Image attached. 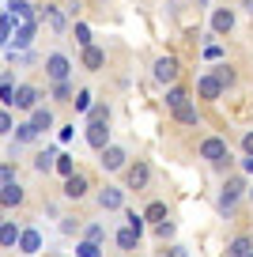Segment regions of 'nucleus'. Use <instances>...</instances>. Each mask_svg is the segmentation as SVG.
<instances>
[{
    "label": "nucleus",
    "instance_id": "obj_1",
    "mask_svg": "<svg viewBox=\"0 0 253 257\" xmlns=\"http://www.w3.org/2000/svg\"><path fill=\"white\" fill-rule=\"evenodd\" d=\"M197 155L204 163H212L215 170H230V144H227V137H204L200 148H197Z\"/></svg>",
    "mask_w": 253,
    "mask_h": 257
},
{
    "label": "nucleus",
    "instance_id": "obj_2",
    "mask_svg": "<svg viewBox=\"0 0 253 257\" xmlns=\"http://www.w3.org/2000/svg\"><path fill=\"white\" fill-rule=\"evenodd\" d=\"M151 76H155V83H163V87H174L178 76H182V64H178V57H159L155 68H151Z\"/></svg>",
    "mask_w": 253,
    "mask_h": 257
},
{
    "label": "nucleus",
    "instance_id": "obj_3",
    "mask_svg": "<svg viewBox=\"0 0 253 257\" xmlns=\"http://www.w3.org/2000/svg\"><path fill=\"white\" fill-rule=\"evenodd\" d=\"M98 163H102L106 174H117V170L129 167V152H125L121 144H110V148H102V152H98Z\"/></svg>",
    "mask_w": 253,
    "mask_h": 257
},
{
    "label": "nucleus",
    "instance_id": "obj_4",
    "mask_svg": "<svg viewBox=\"0 0 253 257\" xmlns=\"http://www.w3.org/2000/svg\"><path fill=\"white\" fill-rule=\"evenodd\" d=\"M148 182H151V167L144 159H136V163H129L125 167V189H148Z\"/></svg>",
    "mask_w": 253,
    "mask_h": 257
},
{
    "label": "nucleus",
    "instance_id": "obj_5",
    "mask_svg": "<svg viewBox=\"0 0 253 257\" xmlns=\"http://www.w3.org/2000/svg\"><path fill=\"white\" fill-rule=\"evenodd\" d=\"M34 31H38V19H27V23H19V27H16V38H12V46H8V53H23V49H31Z\"/></svg>",
    "mask_w": 253,
    "mask_h": 257
},
{
    "label": "nucleus",
    "instance_id": "obj_6",
    "mask_svg": "<svg viewBox=\"0 0 253 257\" xmlns=\"http://www.w3.org/2000/svg\"><path fill=\"white\" fill-rule=\"evenodd\" d=\"M98 208H102V212H121V208H125V189H121V185H106V189H98Z\"/></svg>",
    "mask_w": 253,
    "mask_h": 257
},
{
    "label": "nucleus",
    "instance_id": "obj_7",
    "mask_svg": "<svg viewBox=\"0 0 253 257\" xmlns=\"http://www.w3.org/2000/svg\"><path fill=\"white\" fill-rule=\"evenodd\" d=\"M68 72H72V61L64 53H49L46 57V76L53 83H61V80H68Z\"/></svg>",
    "mask_w": 253,
    "mask_h": 257
},
{
    "label": "nucleus",
    "instance_id": "obj_8",
    "mask_svg": "<svg viewBox=\"0 0 253 257\" xmlns=\"http://www.w3.org/2000/svg\"><path fill=\"white\" fill-rule=\"evenodd\" d=\"M91 193V178L87 174H72V178H64V197H68V201H83V197H87Z\"/></svg>",
    "mask_w": 253,
    "mask_h": 257
},
{
    "label": "nucleus",
    "instance_id": "obj_9",
    "mask_svg": "<svg viewBox=\"0 0 253 257\" xmlns=\"http://www.w3.org/2000/svg\"><path fill=\"white\" fill-rule=\"evenodd\" d=\"M87 144L95 152L110 148V121H87Z\"/></svg>",
    "mask_w": 253,
    "mask_h": 257
},
{
    "label": "nucleus",
    "instance_id": "obj_10",
    "mask_svg": "<svg viewBox=\"0 0 253 257\" xmlns=\"http://www.w3.org/2000/svg\"><path fill=\"white\" fill-rule=\"evenodd\" d=\"M197 95L204 98V102H219V98H223V83L215 80L212 72H204V76L197 80Z\"/></svg>",
    "mask_w": 253,
    "mask_h": 257
},
{
    "label": "nucleus",
    "instance_id": "obj_11",
    "mask_svg": "<svg viewBox=\"0 0 253 257\" xmlns=\"http://www.w3.org/2000/svg\"><path fill=\"white\" fill-rule=\"evenodd\" d=\"M38 98H42V91H38V87H31V83H19V87H16V102H12V106H16V110H27V113H31L34 106H38Z\"/></svg>",
    "mask_w": 253,
    "mask_h": 257
},
{
    "label": "nucleus",
    "instance_id": "obj_12",
    "mask_svg": "<svg viewBox=\"0 0 253 257\" xmlns=\"http://www.w3.org/2000/svg\"><path fill=\"white\" fill-rule=\"evenodd\" d=\"M27 201V193L19 182H8V185H0V208H19V204Z\"/></svg>",
    "mask_w": 253,
    "mask_h": 257
},
{
    "label": "nucleus",
    "instance_id": "obj_13",
    "mask_svg": "<svg viewBox=\"0 0 253 257\" xmlns=\"http://www.w3.org/2000/svg\"><path fill=\"white\" fill-rule=\"evenodd\" d=\"M234 31V12L230 8H215L212 12V34L219 38V34H230Z\"/></svg>",
    "mask_w": 253,
    "mask_h": 257
},
{
    "label": "nucleus",
    "instance_id": "obj_14",
    "mask_svg": "<svg viewBox=\"0 0 253 257\" xmlns=\"http://www.w3.org/2000/svg\"><path fill=\"white\" fill-rule=\"evenodd\" d=\"M38 19H46V23L53 27L57 34H64V31H68V16H64L61 8H53V4H46V8L38 12Z\"/></svg>",
    "mask_w": 253,
    "mask_h": 257
},
{
    "label": "nucleus",
    "instance_id": "obj_15",
    "mask_svg": "<svg viewBox=\"0 0 253 257\" xmlns=\"http://www.w3.org/2000/svg\"><path fill=\"white\" fill-rule=\"evenodd\" d=\"M38 249H42V234L34 231V227H23V234H19V253L34 257Z\"/></svg>",
    "mask_w": 253,
    "mask_h": 257
},
{
    "label": "nucleus",
    "instance_id": "obj_16",
    "mask_svg": "<svg viewBox=\"0 0 253 257\" xmlns=\"http://www.w3.org/2000/svg\"><path fill=\"white\" fill-rule=\"evenodd\" d=\"M170 113H174V121H178V125H200V110H197V102H193V98H189V102H185V106H178V110H170Z\"/></svg>",
    "mask_w": 253,
    "mask_h": 257
},
{
    "label": "nucleus",
    "instance_id": "obj_17",
    "mask_svg": "<svg viewBox=\"0 0 253 257\" xmlns=\"http://www.w3.org/2000/svg\"><path fill=\"white\" fill-rule=\"evenodd\" d=\"M19 234H23V227H19V223H12V219H4V223H0V249L19 246Z\"/></svg>",
    "mask_w": 253,
    "mask_h": 257
},
{
    "label": "nucleus",
    "instance_id": "obj_18",
    "mask_svg": "<svg viewBox=\"0 0 253 257\" xmlns=\"http://www.w3.org/2000/svg\"><path fill=\"white\" fill-rule=\"evenodd\" d=\"M31 125L38 128V133H46V128H53V110L38 102V106H34V110H31Z\"/></svg>",
    "mask_w": 253,
    "mask_h": 257
},
{
    "label": "nucleus",
    "instance_id": "obj_19",
    "mask_svg": "<svg viewBox=\"0 0 253 257\" xmlns=\"http://www.w3.org/2000/svg\"><path fill=\"white\" fill-rule=\"evenodd\" d=\"M102 64H106V49H98V46L83 49V68H87V72H98Z\"/></svg>",
    "mask_w": 253,
    "mask_h": 257
},
{
    "label": "nucleus",
    "instance_id": "obj_20",
    "mask_svg": "<svg viewBox=\"0 0 253 257\" xmlns=\"http://www.w3.org/2000/svg\"><path fill=\"white\" fill-rule=\"evenodd\" d=\"M57 155H61L57 148H46V152H38V155H34V170H38V174H49V170L57 167Z\"/></svg>",
    "mask_w": 253,
    "mask_h": 257
},
{
    "label": "nucleus",
    "instance_id": "obj_21",
    "mask_svg": "<svg viewBox=\"0 0 253 257\" xmlns=\"http://www.w3.org/2000/svg\"><path fill=\"white\" fill-rule=\"evenodd\" d=\"M113 242H117V246H121V249H125V253H133V249H136V246H140V234H136V231H133V227H121V231H117V234H113Z\"/></svg>",
    "mask_w": 253,
    "mask_h": 257
},
{
    "label": "nucleus",
    "instance_id": "obj_22",
    "mask_svg": "<svg viewBox=\"0 0 253 257\" xmlns=\"http://www.w3.org/2000/svg\"><path fill=\"white\" fill-rule=\"evenodd\" d=\"M38 137H42V133L31 125V117H27V121H19V125H16V144H34Z\"/></svg>",
    "mask_w": 253,
    "mask_h": 257
},
{
    "label": "nucleus",
    "instance_id": "obj_23",
    "mask_svg": "<svg viewBox=\"0 0 253 257\" xmlns=\"http://www.w3.org/2000/svg\"><path fill=\"white\" fill-rule=\"evenodd\" d=\"M144 219H148V223H159V219H170V208H166V201H151L148 208H144Z\"/></svg>",
    "mask_w": 253,
    "mask_h": 257
},
{
    "label": "nucleus",
    "instance_id": "obj_24",
    "mask_svg": "<svg viewBox=\"0 0 253 257\" xmlns=\"http://www.w3.org/2000/svg\"><path fill=\"white\" fill-rule=\"evenodd\" d=\"M245 253H253V238L249 234H238V238L227 246V257H245Z\"/></svg>",
    "mask_w": 253,
    "mask_h": 257
},
{
    "label": "nucleus",
    "instance_id": "obj_25",
    "mask_svg": "<svg viewBox=\"0 0 253 257\" xmlns=\"http://www.w3.org/2000/svg\"><path fill=\"white\" fill-rule=\"evenodd\" d=\"M8 16H16L19 23H27V19H38V16H34V8L27 4V0H12V4H8Z\"/></svg>",
    "mask_w": 253,
    "mask_h": 257
},
{
    "label": "nucleus",
    "instance_id": "obj_26",
    "mask_svg": "<svg viewBox=\"0 0 253 257\" xmlns=\"http://www.w3.org/2000/svg\"><path fill=\"white\" fill-rule=\"evenodd\" d=\"M16 27H19L16 16H0V46H4V49L12 46V31H16Z\"/></svg>",
    "mask_w": 253,
    "mask_h": 257
},
{
    "label": "nucleus",
    "instance_id": "obj_27",
    "mask_svg": "<svg viewBox=\"0 0 253 257\" xmlns=\"http://www.w3.org/2000/svg\"><path fill=\"white\" fill-rule=\"evenodd\" d=\"M185 102H189V91L185 87H178V83L166 87V106H170V110H178V106H185Z\"/></svg>",
    "mask_w": 253,
    "mask_h": 257
},
{
    "label": "nucleus",
    "instance_id": "obj_28",
    "mask_svg": "<svg viewBox=\"0 0 253 257\" xmlns=\"http://www.w3.org/2000/svg\"><path fill=\"white\" fill-rule=\"evenodd\" d=\"M76 257H102V246H98V242L79 238V242H76Z\"/></svg>",
    "mask_w": 253,
    "mask_h": 257
},
{
    "label": "nucleus",
    "instance_id": "obj_29",
    "mask_svg": "<svg viewBox=\"0 0 253 257\" xmlns=\"http://www.w3.org/2000/svg\"><path fill=\"white\" fill-rule=\"evenodd\" d=\"M144 223H148V219H144V212H136V208H125V227H133L136 234H144Z\"/></svg>",
    "mask_w": 253,
    "mask_h": 257
},
{
    "label": "nucleus",
    "instance_id": "obj_30",
    "mask_svg": "<svg viewBox=\"0 0 253 257\" xmlns=\"http://www.w3.org/2000/svg\"><path fill=\"white\" fill-rule=\"evenodd\" d=\"M155 234H159L163 242H174V234H178L174 219H159V223H155Z\"/></svg>",
    "mask_w": 253,
    "mask_h": 257
},
{
    "label": "nucleus",
    "instance_id": "obj_31",
    "mask_svg": "<svg viewBox=\"0 0 253 257\" xmlns=\"http://www.w3.org/2000/svg\"><path fill=\"white\" fill-rule=\"evenodd\" d=\"M53 170H57L61 178H72V174H76V163H72V155L61 152V155H57V167H53Z\"/></svg>",
    "mask_w": 253,
    "mask_h": 257
},
{
    "label": "nucleus",
    "instance_id": "obj_32",
    "mask_svg": "<svg viewBox=\"0 0 253 257\" xmlns=\"http://www.w3.org/2000/svg\"><path fill=\"white\" fill-rule=\"evenodd\" d=\"M53 102H72V83L68 80L53 83Z\"/></svg>",
    "mask_w": 253,
    "mask_h": 257
},
{
    "label": "nucleus",
    "instance_id": "obj_33",
    "mask_svg": "<svg viewBox=\"0 0 253 257\" xmlns=\"http://www.w3.org/2000/svg\"><path fill=\"white\" fill-rule=\"evenodd\" d=\"M0 102H4V106H12V102H16V87H12V80H8V76H0Z\"/></svg>",
    "mask_w": 253,
    "mask_h": 257
},
{
    "label": "nucleus",
    "instance_id": "obj_34",
    "mask_svg": "<svg viewBox=\"0 0 253 257\" xmlns=\"http://www.w3.org/2000/svg\"><path fill=\"white\" fill-rule=\"evenodd\" d=\"M83 238H87V242H98V246H102V242H106V227H102V223H87Z\"/></svg>",
    "mask_w": 253,
    "mask_h": 257
},
{
    "label": "nucleus",
    "instance_id": "obj_35",
    "mask_svg": "<svg viewBox=\"0 0 253 257\" xmlns=\"http://www.w3.org/2000/svg\"><path fill=\"white\" fill-rule=\"evenodd\" d=\"M212 76L223 83V87H230V83H234V72H230V64H215V68H212Z\"/></svg>",
    "mask_w": 253,
    "mask_h": 257
},
{
    "label": "nucleus",
    "instance_id": "obj_36",
    "mask_svg": "<svg viewBox=\"0 0 253 257\" xmlns=\"http://www.w3.org/2000/svg\"><path fill=\"white\" fill-rule=\"evenodd\" d=\"M87 121H110V106H106V102H95V106L87 110Z\"/></svg>",
    "mask_w": 253,
    "mask_h": 257
},
{
    "label": "nucleus",
    "instance_id": "obj_37",
    "mask_svg": "<svg viewBox=\"0 0 253 257\" xmlns=\"http://www.w3.org/2000/svg\"><path fill=\"white\" fill-rule=\"evenodd\" d=\"M72 34H76V42H79L83 49L91 46V27H87V23H76V31H72Z\"/></svg>",
    "mask_w": 253,
    "mask_h": 257
},
{
    "label": "nucleus",
    "instance_id": "obj_38",
    "mask_svg": "<svg viewBox=\"0 0 253 257\" xmlns=\"http://www.w3.org/2000/svg\"><path fill=\"white\" fill-rule=\"evenodd\" d=\"M8 182H19L16 178V163H0V185H8Z\"/></svg>",
    "mask_w": 253,
    "mask_h": 257
},
{
    "label": "nucleus",
    "instance_id": "obj_39",
    "mask_svg": "<svg viewBox=\"0 0 253 257\" xmlns=\"http://www.w3.org/2000/svg\"><path fill=\"white\" fill-rule=\"evenodd\" d=\"M72 102H76V110H79V113H87L91 106H95V102H91V91H79V95L72 98Z\"/></svg>",
    "mask_w": 253,
    "mask_h": 257
},
{
    "label": "nucleus",
    "instance_id": "obj_40",
    "mask_svg": "<svg viewBox=\"0 0 253 257\" xmlns=\"http://www.w3.org/2000/svg\"><path fill=\"white\" fill-rule=\"evenodd\" d=\"M219 57H223V46L219 42H208L204 46V61H219Z\"/></svg>",
    "mask_w": 253,
    "mask_h": 257
},
{
    "label": "nucleus",
    "instance_id": "obj_41",
    "mask_svg": "<svg viewBox=\"0 0 253 257\" xmlns=\"http://www.w3.org/2000/svg\"><path fill=\"white\" fill-rule=\"evenodd\" d=\"M12 128H16V125H12V113H8V110H0V137H8Z\"/></svg>",
    "mask_w": 253,
    "mask_h": 257
},
{
    "label": "nucleus",
    "instance_id": "obj_42",
    "mask_svg": "<svg viewBox=\"0 0 253 257\" xmlns=\"http://www.w3.org/2000/svg\"><path fill=\"white\" fill-rule=\"evenodd\" d=\"M163 257H189V253H185V246H178V242H170V246L163 249Z\"/></svg>",
    "mask_w": 253,
    "mask_h": 257
},
{
    "label": "nucleus",
    "instance_id": "obj_43",
    "mask_svg": "<svg viewBox=\"0 0 253 257\" xmlns=\"http://www.w3.org/2000/svg\"><path fill=\"white\" fill-rule=\"evenodd\" d=\"M242 152H245V155H253V128L242 137Z\"/></svg>",
    "mask_w": 253,
    "mask_h": 257
},
{
    "label": "nucleus",
    "instance_id": "obj_44",
    "mask_svg": "<svg viewBox=\"0 0 253 257\" xmlns=\"http://www.w3.org/2000/svg\"><path fill=\"white\" fill-rule=\"evenodd\" d=\"M242 174H253V155H245V159H242Z\"/></svg>",
    "mask_w": 253,
    "mask_h": 257
},
{
    "label": "nucleus",
    "instance_id": "obj_45",
    "mask_svg": "<svg viewBox=\"0 0 253 257\" xmlns=\"http://www.w3.org/2000/svg\"><path fill=\"white\" fill-rule=\"evenodd\" d=\"M242 12H249V16H253V0H242Z\"/></svg>",
    "mask_w": 253,
    "mask_h": 257
},
{
    "label": "nucleus",
    "instance_id": "obj_46",
    "mask_svg": "<svg viewBox=\"0 0 253 257\" xmlns=\"http://www.w3.org/2000/svg\"><path fill=\"white\" fill-rule=\"evenodd\" d=\"M0 223H4V216H0Z\"/></svg>",
    "mask_w": 253,
    "mask_h": 257
},
{
    "label": "nucleus",
    "instance_id": "obj_47",
    "mask_svg": "<svg viewBox=\"0 0 253 257\" xmlns=\"http://www.w3.org/2000/svg\"><path fill=\"white\" fill-rule=\"evenodd\" d=\"M245 257H253V253H245Z\"/></svg>",
    "mask_w": 253,
    "mask_h": 257
},
{
    "label": "nucleus",
    "instance_id": "obj_48",
    "mask_svg": "<svg viewBox=\"0 0 253 257\" xmlns=\"http://www.w3.org/2000/svg\"><path fill=\"white\" fill-rule=\"evenodd\" d=\"M178 4H182V0H178Z\"/></svg>",
    "mask_w": 253,
    "mask_h": 257
}]
</instances>
